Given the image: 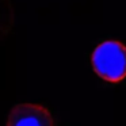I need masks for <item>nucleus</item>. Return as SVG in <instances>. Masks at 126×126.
Segmentation results:
<instances>
[{
	"label": "nucleus",
	"mask_w": 126,
	"mask_h": 126,
	"mask_svg": "<svg viewBox=\"0 0 126 126\" xmlns=\"http://www.w3.org/2000/svg\"><path fill=\"white\" fill-rule=\"evenodd\" d=\"M91 64L100 79L119 83L126 79V46L118 41H104L95 47Z\"/></svg>",
	"instance_id": "obj_1"
},
{
	"label": "nucleus",
	"mask_w": 126,
	"mask_h": 126,
	"mask_svg": "<svg viewBox=\"0 0 126 126\" xmlns=\"http://www.w3.org/2000/svg\"><path fill=\"white\" fill-rule=\"evenodd\" d=\"M7 126H54V121L46 107L34 103H19L14 106Z\"/></svg>",
	"instance_id": "obj_2"
},
{
	"label": "nucleus",
	"mask_w": 126,
	"mask_h": 126,
	"mask_svg": "<svg viewBox=\"0 0 126 126\" xmlns=\"http://www.w3.org/2000/svg\"><path fill=\"white\" fill-rule=\"evenodd\" d=\"M14 26V10L11 0H0V39L8 35Z\"/></svg>",
	"instance_id": "obj_3"
}]
</instances>
